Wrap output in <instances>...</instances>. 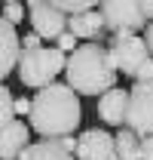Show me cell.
Returning a JSON list of instances; mask_svg holds the SVG:
<instances>
[{
  "mask_svg": "<svg viewBox=\"0 0 153 160\" xmlns=\"http://www.w3.org/2000/svg\"><path fill=\"white\" fill-rule=\"evenodd\" d=\"M80 120H83L80 96L67 83H52L34 96L31 129L40 139H67L80 129Z\"/></svg>",
  "mask_w": 153,
  "mask_h": 160,
  "instance_id": "cell-1",
  "label": "cell"
},
{
  "mask_svg": "<svg viewBox=\"0 0 153 160\" xmlns=\"http://www.w3.org/2000/svg\"><path fill=\"white\" fill-rule=\"evenodd\" d=\"M67 86L76 96H107L110 89H116V71L114 56L107 43H83L76 52L67 56Z\"/></svg>",
  "mask_w": 153,
  "mask_h": 160,
  "instance_id": "cell-2",
  "label": "cell"
},
{
  "mask_svg": "<svg viewBox=\"0 0 153 160\" xmlns=\"http://www.w3.org/2000/svg\"><path fill=\"white\" fill-rule=\"evenodd\" d=\"M107 46H110L116 71L123 77H132L135 83H150L153 80V56L141 34H110Z\"/></svg>",
  "mask_w": 153,
  "mask_h": 160,
  "instance_id": "cell-3",
  "label": "cell"
},
{
  "mask_svg": "<svg viewBox=\"0 0 153 160\" xmlns=\"http://www.w3.org/2000/svg\"><path fill=\"white\" fill-rule=\"evenodd\" d=\"M61 71H67V52H61L58 46H40L34 52H21V62L16 68L21 86H31L37 92L52 86Z\"/></svg>",
  "mask_w": 153,
  "mask_h": 160,
  "instance_id": "cell-4",
  "label": "cell"
},
{
  "mask_svg": "<svg viewBox=\"0 0 153 160\" xmlns=\"http://www.w3.org/2000/svg\"><path fill=\"white\" fill-rule=\"evenodd\" d=\"M98 9L107 22L110 34H141V31L150 28V22L144 16V6L135 3V0H107Z\"/></svg>",
  "mask_w": 153,
  "mask_h": 160,
  "instance_id": "cell-5",
  "label": "cell"
},
{
  "mask_svg": "<svg viewBox=\"0 0 153 160\" xmlns=\"http://www.w3.org/2000/svg\"><path fill=\"white\" fill-rule=\"evenodd\" d=\"M126 129H132L138 139L153 136V80L150 83H135L129 89Z\"/></svg>",
  "mask_w": 153,
  "mask_h": 160,
  "instance_id": "cell-6",
  "label": "cell"
},
{
  "mask_svg": "<svg viewBox=\"0 0 153 160\" xmlns=\"http://www.w3.org/2000/svg\"><path fill=\"white\" fill-rule=\"evenodd\" d=\"M28 16H31V28L37 31L43 40H55L67 34L71 28V19L58 9L55 0H31L28 3Z\"/></svg>",
  "mask_w": 153,
  "mask_h": 160,
  "instance_id": "cell-7",
  "label": "cell"
},
{
  "mask_svg": "<svg viewBox=\"0 0 153 160\" xmlns=\"http://www.w3.org/2000/svg\"><path fill=\"white\" fill-rule=\"evenodd\" d=\"M76 160H119L116 157V136L107 129H86L80 136V148H76Z\"/></svg>",
  "mask_w": 153,
  "mask_h": 160,
  "instance_id": "cell-8",
  "label": "cell"
},
{
  "mask_svg": "<svg viewBox=\"0 0 153 160\" xmlns=\"http://www.w3.org/2000/svg\"><path fill=\"white\" fill-rule=\"evenodd\" d=\"M31 123L25 120H12L9 126L0 129V157L3 160H19L28 148H31Z\"/></svg>",
  "mask_w": 153,
  "mask_h": 160,
  "instance_id": "cell-9",
  "label": "cell"
},
{
  "mask_svg": "<svg viewBox=\"0 0 153 160\" xmlns=\"http://www.w3.org/2000/svg\"><path fill=\"white\" fill-rule=\"evenodd\" d=\"M21 62V37L16 25L0 19V77H9Z\"/></svg>",
  "mask_w": 153,
  "mask_h": 160,
  "instance_id": "cell-10",
  "label": "cell"
},
{
  "mask_svg": "<svg viewBox=\"0 0 153 160\" xmlns=\"http://www.w3.org/2000/svg\"><path fill=\"white\" fill-rule=\"evenodd\" d=\"M126 111H129V89H110L107 96L98 99V117L107 126H126Z\"/></svg>",
  "mask_w": 153,
  "mask_h": 160,
  "instance_id": "cell-11",
  "label": "cell"
},
{
  "mask_svg": "<svg viewBox=\"0 0 153 160\" xmlns=\"http://www.w3.org/2000/svg\"><path fill=\"white\" fill-rule=\"evenodd\" d=\"M76 40H86V43H101V34L107 31V22L101 16V9H89L83 16H74L71 19V28H67Z\"/></svg>",
  "mask_w": 153,
  "mask_h": 160,
  "instance_id": "cell-12",
  "label": "cell"
},
{
  "mask_svg": "<svg viewBox=\"0 0 153 160\" xmlns=\"http://www.w3.org/2000/svg\"><path fill=\"white\" fill-rule=\"evenodd\" d=\"M74 157L76 154L64 151L58 139H40V142H34L19 160H74Z\"/></svg>",
  "mask_w": 153,
  "mask_h": 160,
  "instance_id": "cell-13",
  "label": "cell"
},
{
  "mask_svg": "<svg viewBox=\"0 0 153 160\" xmlns=\"http://www.w3.org/2000/svg\"><path fill=\"white\" fill-rule=\"evenodd\" d=\"M141 145H144V139H138L132 129H119L116 132V157L119 160H141Z\"/></svg>",
  "mask_w": 153,
  "mask_h": 160,
  "instance_id": "cell-14",
  "label": "cell"
},
{
  "mask_svg": "<svg viewBox=\"0 0 153 160\" xmlns=\"http://www.w3.org/2000/svg\"><path fill=\"white\" fill-rule=\"evenodd\" d=\"M12 120H19V114H16V96H12L9 86H0V129L9 126Z\"/></svg>",
  "mask_w": 153,
  "mask_h": 160,
  "instance_id": "cell-15",
  "label": "cell"
},
{
  "mask_svg": "<svg viewBox=\"0 0 153 160\" xmlns=\"http://www.w3.org/2000/svg\"><path fill=\"white\" fill-rule=\"evenodd\" d=\"M58 9L67 16V19H74V16H83V12H89V9H95L89 0H55Z\"/></svg>",
  "mask_w": 153,
  "mask_h": 160,
  "instance_id": "cell-16",
  "label": "cell"
},
{
  "mask_svg": "<svg viewBox=\"0 0 153 160\" xmlns=\"http://www.w3.org/2000/svg\"><path fill=\"white\" fill-rule=\"evenodd\" d=\"M3 19L9 22V25H21L25 22V3H16V0L3 3Z\"/></svg>",
  "mask_w": 153,
  "mask_h": 160,
  "instance_id": "cell-17",
  "label": "cell"
},
{
  "mask_svg": "<svg viewBox=\"0 0 153 160\" xmlns=\"http://www.w3.org/2000/svg\"><path fill=\"white\" fill-rule=\"evenodd\" d=\"M40 46H43V37H40L37 31H31V34L21 37V52H34V49H40Z\"/></svg>",
  "mask_w": 153,
  "mask_h": 160,
  "instance_id": "cell-18",
  "label": "cell"
},
{
  "mask_svg": "<svg viewBox=\"0 0 153 160\" xmlns=\"http://www.w3.org/2000/svg\"><path fill=\"white\" fill-rule=\"evenodd\" d=\"M31 108H34V99H25V96L16 99V114H28L31 117Z\"/></svg>",
  "mask_w": 153,
  "mask_h": 160,
  "instance_id": "cell-19",
  "label": "cell"
},
{
  "mask_svg": "<svg viewBox=\"0 0 153 160\" xmlns=\"http://www.w3.org/2000/svg\"><path fill=\"white\" fill-rule=\"evenodd\" d=\"M141 160H153V136H147L141 145Z\"/></svg>",
  "mask_w": 153,
  "mask_h": 160,
  "instance_id": "cell-20",
  "label": "cell"
},
{
  "mask_svg": "<svg viewBox=\"0 0 153 160\" xmlns=\"http://www.w3.org/2000/svg\"><path fill=\"white\" fill-rule=\"evenodd\" d=\"M144 40H147V49H150V56H153V22H150V28L144 31Z\"/></svg>",
  "mask_w": 153,
  "mask_h": 160,
  "instance_id": "cell-21",
  "label": "cell"
},
{
  "mask_svg": "<svg viewBox=\"0 0 153 160\" xmlns=\"http://www.w3.org/2000/svg\"><path fill=\"white\" fill-rule=\"evenodd\" d=\"M141 6H144V16H147V22H153V0H144Z\"/></svg>",
  "mask_w": 153,
  "mask_h": 160,
  "instance_id": "cell-22",
  "label": "cell"
}]
</instances>
